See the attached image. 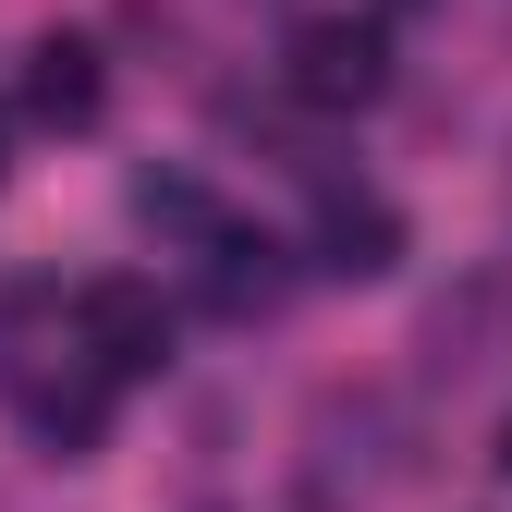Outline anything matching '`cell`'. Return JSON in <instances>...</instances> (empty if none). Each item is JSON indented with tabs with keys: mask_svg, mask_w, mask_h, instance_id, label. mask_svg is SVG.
<instances>
[{
	"mask_svg": "<svg viewBox=\"0 0 512 512\" xmlns=\"http://www.w3.org/2000/svg\"><path fill=\"white\" fill-rule=\"evenodd\" d=\"M500 464H512V427H500Z\"/></svg>",
	"mask_w": 512,
	"mask_h": 512,
	"instance_id": "cell-7",
	"label": "cell"
},
{
	"mask_svg": "<svg viewBox=\"0 0 512 512\" xmlns=\"http://www.w3.org/2000/svg\"><path fill=\"white\" fill-rule=\"evenodd\" d=\"M0 147H13V122H0ZM0 171H13V159H0Z\"/></svg>",
	"mask_w": 512,
	"mask_h": 512,
	"instance_id": "cell-6",
	"label": "cell"
},
{
	"mask_svg": "<svg viewBox=\"0 0 512 512\" xmlns=\"http://www.w3.org/2000/svg\"><path fill=\"white\" fill-rule=\"evenodd\" d=\"M391 256H403V220L378 196H330L317 208V269L330 281H391Z\"/></svg>",
	"mask_w": 512,
	"mask_h": 512,
	"instance_id": "cell-4",
	"label": "cell"
},
{
	"mask_svg": "<svg viewBox=\"0 0 512 512\" xmlns=\"http://www.w3.org/2000/svg\"><path fill=\"white\" fill-rule=\"evenodd\" d=\"M37 439H49L61 464H74L86 439H98V391H37Z\"/></svg>",
	"mask_w": 512,
	"mask_h": 512,
	"instance_id": "cell-5",
	"label": "cell"
},
{
	"mask_svg": "<svg viewBox=\"0 0 512 512\" xmlns=\"http://www.w3.org/2000/svg\"><path fill=\"white\" fill-rule=\"evenodd\" d=\"M281 86L305 110H366L378 86H391V49H378V25H354V13H305L281 37Z\"/></svg>",
	"mask_w": 512,
	"mask_h": 512,
	"instance_id": "cell-1",
	"label": "cell"
},
{
	"mask_svg": "<svg viewBox=\"0 0 512 512\" xmlns=\"http://www.w3.org/2000/svg\"><path fill=\"white\" fill-rule=\"evenodd\" d=\"M74 342H86L98 378H147V366L171 354V305H159L147 281H86V293H74Z\"/></svg>",
	"mask_w": 512,
	"mask_h": 512,
	"instance_id": "cell-2",
	"label": "cell"
},
{
	"mask_svg": "<svg viewBox=\"0 0 512 512\" xmlns=\"http://www.w3.org/2000/svg\"><path fill=\"white\" fill-rule=\"evenodd\" d=\"M25 110H37V122H61V135H86V122L110 110V74H98V49L49 25V37L25 49Z\"/></svg>",
	"mask_w": 512,
	"mask_h": 512,
	"instance_id": "cell-3",
	"label": "cell"
}]
</instances>
